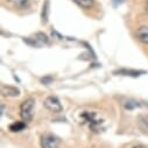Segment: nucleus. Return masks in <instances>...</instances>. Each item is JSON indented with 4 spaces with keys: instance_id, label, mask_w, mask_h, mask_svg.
Returning a JSON list of instances; mask_svg holds the SVG:
<instances>
[{
    "instance_id": "obj_1",
    "label": "nucleus",
    "mask_w": 148,
    "mask_h": 148,
    "mask_svg": "<svg viewBox=\"0 0 148 148\" xmlns=\"http://www.w3.org/2000/svg\"><path fill=\"white\" fill-rule=\"evenodd\" d=\"M81 119L83 120V123L88 124L90 126V128L95 132L99 131V128L101 130V124L103 121L98 118L96 112H89V111H84L81 114Z\"/></svg>"
},
{
    "instance_id": "obj_9",
    "label": "nucleus",
    "mask_w": 148,
    "mask_h": 148,
    "mask_svg": "<svg viewBox=\"0 0 148 148\" xmlns=\"http://www.w3.org/2000/svg\"><path fill=\"white\" fill-rule=\"evenodd\" d=\"M116 75H124V76H133V77H136V76H140L141 73H145V71H141V70H127V69H121V70H117L114 71Z\"/></svg>"
},
{
    "instance_id": "obj_6",
    "label": "nucleus",
    "mask_w": 148,
    "mask_h": 148,
    "mask_svg": "<svg viewBox=\"0 0 148 148\" xmlns=\"http://www.w3.org/2000/svg\"><path fill=\"white\" fill-rule=\"evenodd\" d=\"M1 93L3 96H7V97H15L20 95L19 89H16L15 86H10V85H1Z\"/></svg>"
},
{
    "instance_id": "obj_12",
    "label": "nucleus",
    "mask_w": 148,
    "mask_h": 148,
    "mask_svg": "<svg viewBox=\"0 0 148 148\" xmlns=\"http://www.w3.org/2000/svg\"><path fill=\"white\" fill-rule=\"evenodd\" d=\"M136 106H139V103H136V101H127V104H125L126 110H133Z\"/></svg>"
},
{
    "instance_id": "obj_2",
    "label": "nucleus",
    "mask_w": 148,
    "mask_h": 148,
    "mask_svg": "<svg viewBox=\"0 0 148 148\" xmlns=\"http://www.w3.org/2000/svg\"><path fill=\"white\" fill-rule=\"evenodd\" d=\"M34 105L35 100L33 98H28L20 105V116L23 121H30L34 116Z\"/></svg>"
},
{
    "instance_id": "obj_7",
    "label": "nucleus",
    "mask_w": 148,
    "mask_h": 148,
    "mask_svg": "<svg viewBox=\"0 0 148 148\" xmlns=\"http://www.w3.org/2000/svg\"><path fill=\"white\" fill-rule=\"evenodd\" d=\"M8 1L14 6V8L25 11L30 7V1L29 0H8Z\"/></svg>"
},
{
    "instance_id": "obj_5",
    "label": "nucleus",
    "mask_w": 148,
    "mask_h": 148,
    "mask_svg": "<svg viewBox=\"0 0 148 148\" xmlns=\"http://www.w3.org/2000/svg\"><path fill=\"white\" fill-rule=\"evenodd\" d=\"M48 41H49L48 36L46 34H43V33H36L34 35V38H32L30 40H26L27 43H29L32 46H35V47L46 45V43H48Z\"/></svg>"
},
{
    "instance_id": "obj_8",
    "label": "nucleus",
    "mask_w": 148,
    "mask_h": 148,
    "mask_svg": "<svg viewBox=\"0 0 148 148\" xmlns=\"http://www.w3.org/2000/svg\"><path fill=\"white\" fill-rule=\"evenodd\" d=\"M136 38L139 41H141L142 43L148 46V27H146V26L140 27L136 30Z\"/></svg>"
},
{
    "instance_id": "obj_11",
    "label": "nucleus",
    "mask_w": 148,
    "mask_h": 148,
    "mask_svg": "<svg viewBox=\"0 0 148 148\" xmlns=\"http://www.w3.org/2000/svg\"><path fill=\"white\" fill-rule=\"evenodd\" d=\"M26 128V121H16L10 126L11 132H21Z\"/></svg>"
},
{
    "instance_id": "obj_4",
    "label": "nucleus",
    "mask_w": 148,
    "mask_h": 148,
    "mask_svg": "<svg viewBox=\"0 0 148 148\" xmlns=\"http://www.w3.org/2000/svg\"><path fill=\"white\" fill-rule=\"evenodd\" d=\"M60 141L53 134H45L41 136V148H58Z\"/></svg>"
},
{
    "instance_id": "obj_15",
    "label": "nucleus",
    "mask_w": 148,
    "mask_h": 148,
    "mask_svg": "<svg viewBox=\"0 0 148 148\" xmlns=\"http://www.w3.org/2000/svg\"><path fill=\"white\" fill-rule=\"evenodd\" d=\"M146 12L148 14V0H147V3H146Z\"/></svg>"
},
{
    "instance_id": "obj_13",
    "label": "nucleus",
    "mask_w": 148,
    "mask_h": 148,
    "mask_svg": "<svg viewBox=\"0 0 148 148\" xmlns=\"http://www.w3.org/2000/svg\"><path fill=\"white\" fill-rule=\"evenodd\" d=\"M140 120H141V123L148 128V114H143V116H141V117H140Z\"/></svg>"
},
{
    "instance_id": "obj_10",
    "label": "nucleus",
    "mask_w": 148,
    "mask_h": 148,
    "mask_svg": "<svg viewBox=\"0 0 148 148\" xmlns=\"http://www.w3.org/2000/svg\"><path fill=\"white\" fill-rule=\"evenodd\" d=\"M72 1L83 10H90L95 5V0H72Z\"/></svg>"
},
{
    "instance_id": "obj_14",
    "label": "nucleus",
    "mask_w": 148,
    "mask_h": 148,
    "mask_svg": "<svg viewBox=\"0 0 148 148\" xmlns=\"http://www.w3.org/2000/svg\"><path fill=\"white\" fill-rule=\"evenodd\" d=\"M131 148H146L143 145H134V146H132Z\"/></svg>"
},
{
    "instance_id": "obj_3",
    "label": "nucleus",
    "mask_w": 148,
    "mask_h": 148,
    "mask_svg": "<svg viewBox=\"0 0 148 148\" xmlns=\"http://www.w3.org/2000/svg\"><path fill=\"white\" fill-rule=\"evenodd\" d=\"M43 105L48 111H50V112H53V113H60L63 110V106H62L60 99L55 96L47 97L46 100L43 101Z\"/></svg>"
}]
</instances>
